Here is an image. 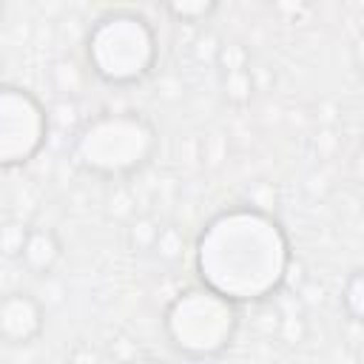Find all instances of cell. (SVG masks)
Instances as JSON below:
<instances>
[{
    "label": "cell",
    "instance_id": "cell-13",
    "mask_svg": "<svg viewBox=\"0 0 364 364\" xmlns=\"http://www.w3.org/2000/svg\"><path fill=\"white\" fill-rule=\"evenodd\" d=\"M68 364H100V355H97V350H91V347H77V350L71 353Z\"/></svg>",
    "mask_w": 364,
    "mask_h": 364
},
{
    "label": "cell",
    "instance_id": "cell-15",
    "mask_svg": "<svg viewBox=\"0 0 364 364\" xmlns=\"http://www.w3.org/2000/svg\"><path fill=\"white\" fill-rule=\"evenodd\" d=\"M128 364H168L165 358H156V355H139V358H131Z\"/></svg>",
    "mask_w": 364,
    "mask_h": 364
},
{
    "label": "cell",
    "instance_id": "cell-10",
    "mask_svg": "<svg viewBox=\"0 0 364 364\" xmlns=\"http://www.w3.org/2000/svg\"><path fill=\"white\" fill-rule=\"evenodd\" d=\"M165 11L179 23H205L210 14L219 11V3H213V0H193V3L182 0V3H168Z\"/></svg>",
    "mask_w": 364,
    "mask_h": 364
},
{
    "label": "cell",
    "instance_id": "cell-4",
    "mask_svg": "<svg viewBox=\"0 0 364 364\" xmlns=\"http://www.w3.org/2000/svg\"><path fill=\"white\" fill-rule=\"evenodd\" d=\"M159 57V40L151 20L139 11L117 9L94 20L85 37V60L94 77L108 85L142 82Z\"/></svg>",
    "mask_w": 364,
    "mask_h": 364
},
{
    "label": "cell",
    "instance_id": "cell-12",
    "mask_svg": "<svg viewBox=\"0 0 364 364\" xmlns=\"http://www.w3.org/2000/svg\"><path fill=\"white\" fill-rule=\"evenodd\" d=\"M182 250H185L182 233H179L173 225H162V233H159V239H156L154 256H159L162 262H179V259H182Z\"/></svg>",
    "mask_w": 364,
    "mask_h": 364
},
{
    "label": "cell",
    "instance_id": "cell-5",
    "mask_svg": "<svg viewBox=\"0 0 364 364\" xmlns=\"http://www.w3.org/2000/svg\"><path fill=\"white\" fill-rule=\"evenodd\" d=\"M48 111L23 85H0V165L23 168L48 139Z\"/></svg>",
    "mask_w": 364,
    "mask_h": 364
},
{
    "label": "cell",
    "instance_id": "cell-9",
    "mask_svg": "<svg viewBox=\"0 0 364 364\" xmlns=\"http://www.w3.org/2000/svg\"><path fill=\"white\" fill-rule=\"evenodd\" d=\"M159 233H162V225L154 216H136L128 228V245L136 253H154Z\"/></svg>",
    "mask_w": 364,
    "mask_h": 364
},
{
    "label": "cell",
    "instance_id": "cell-11",
    "mask_svg": "<svg viewBox=\"0 0 364 364\" xmlns=\"http://www.w3.org/2000/svg\"><path fill=\"white\" fill-rule=\"evenodd\" d=\"M28 230L31 228H26L23 222H14V219H9L3 225V230H0V247H3V256L6 259H20L23 247H26V239H28Z\"/></svg>",
    "mask_w": 364,
    "mask_h": 364
},
{
    "label": "cell",
    "instance_id": "cell-14",
    "mask_svg": "<svg viewBox=\"0 0 364 364\" xmlns=\"http://www.w3.org/2000/svg\"><path fill=\"white\" fill-rule=\"evenodd\" d=\"M353 173H355V179L364 185V151H361V154L353 159Z\"/></svg>",
    "mask_w": 364,
    "mask_h": 364
},
{
    "label": "cell",
    "instance_id": "cell-7",
    "mask_svg": "<svg viewBox=\"0 0 364 364\" xmlns=\"http://www.w3.org/2000/svg\"><path fill=\"white\" fill-rule=\"evenodd\" d=\"M60 259H63V242H60V236L51 228H31L28 230V239H26V247L20 253V264L28 273L46 276V273H51L57 267Z\"/></svg>",
    "mask_w": 364,
    "mask_h": 364
},
{
    "label": "cell",
    "instance_id": "cell-1",
    "mask_svg": "<svg viewBox=\"0 0 364 364\" xmlns=\"http://www.w3.org/2000/svg\"><path fill=\"white\" fill-rule=\"evenodd\" d=\"M290 262L293 250L284 225L256 205H233L213 213L193 242L199 284L236 304L276 296L290 273Z\"/></svg>",
    "mask_w": 364,
    "mask_h": 364
},
{
    "label": "cell",
    "instance_id": "cell-3",
    "mask_svg": "<svg viewBox=\"0 0 364 364\" xmlns=\"http://www.w3.org/2000/svg\"><path fill=\"white\" fill-rule=\"evenodd\" d=\"M162 333L182 358L210 361L233 344L239 333V304L205 284H191L165 304Z\"/></svg>",
    "mask_w": 364,
    "mask_h": 364
},
{
    "label": "cell",
    "instance_id": "cell-6",
    "mask_svg": "<svg viewBox=\"0 0 364 364\" xmlns=\"http://www.w3.org/2000/svg\"><path fill=\"white\" fill-rule=\"evenodd\" d=\"M46 327V310L43 304L26 293V290H11L0 301V336L11 347H26L31 344Z\"/></svg>",
    "mask_w": 364,
    "mask_h": 364
},
{
    "label": "cell",
    "instance_id": "cell-2",
    "mask_svg": "<svg viewBox=\"0 0 364 364\" xmlns=\"http://www.w3.org/2000/svg\"><path fill=\"white\" fill-rule=\"evenodd\" d=\"M159 148L156 125L139 111H102L82 122L71 142L77 168L94 176L119 179L142 171Z\"/></svg>",
    "mask_w": 364,
    "mask_h": 364
},
{
    "label": "cell",
    "instance_id": "cell-8",
    "mask_svg": "<svg viewBox=\"0 0 364 364\" xmlns=\"http://www.w3.org/2000/svg\"><path fill=\"white\" fill-rule=\"evenodd\" d=\"M341 307L347 313V318H353L355 324H364V267H355L341 287Z\"/></svg>",
    "mask_w": 364,
    "mask_h": 364
}]
</instances>
